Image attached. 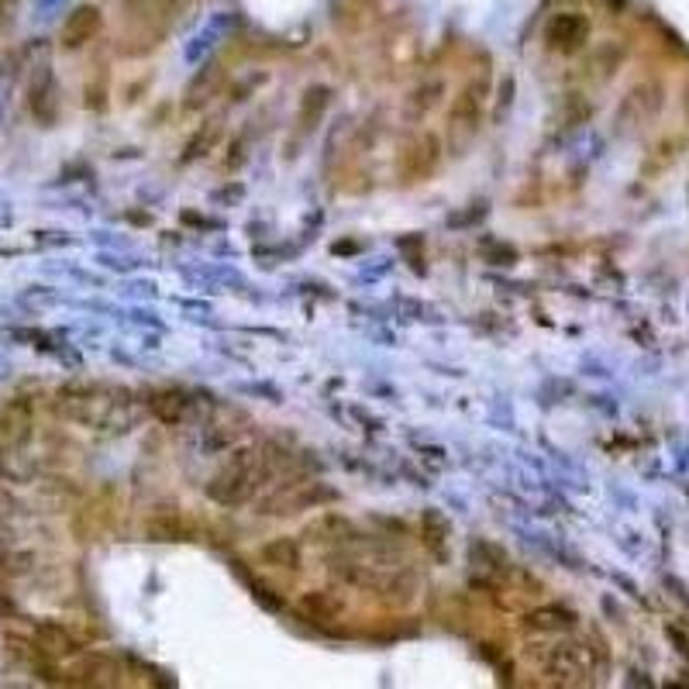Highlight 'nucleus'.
I'll return each mask as SVG.
<instances>
[{"instance_id":"nucleus-17","label":"nucleus","mask_w":689,"mask_h":689,"mask_svg":"<svg viewBox=\"0 0 689 689\" xmlns=\"http://www.w3.org/2000/svg\"><path fill=\"white\" fill-rule=\"evenodd\" d=\"M300 614L310 617L314 624H328V621H335L341 614V607H338V600L328 596V593H307L300 600Z\"/></svg>"},{"instance_id":"nucleus-13","label":"nucleus","mask_w":689,"mask_h":689,"mask_svg":"<svg viewBox=\"0 0 689 689\" xmlns=\"http://www.w3.org/2000/svg\"><path fill=\"white\" fill-rule=\"evenodd\" d=\"M221 80H224V73H221V66H208V70H200V76L190 83V91H187V100H183V110H200L204 104H211L214 100V94L221 91Z\"/></svg>"},{"instance_id":"nucleus-21","label":"nucleus","mask_w":689,"mask_h":689,"mask_svg":"<svg viewBox=\"0 0 689 689\" xmlns=\"http://www.w3.org/2000/svg\"><path fill=\"white\" fill-rule=\"evenodd\" d=\"M442 94H445V86H442L438 80H435V83H427V86H417V91L411 94V104H407L414 118H417V114L424 118V114H427L431 107H438Z\"/></svg>"},{"instance_id":"nucleus-16","label":"nucleus","mask_w":689,"mask_h":689,"mask_svg":"<svg viewBox=\"0 0 689 689\" xmlns=\"http://www.w3.org/2000/svg\"><path fill=\"white\" fill-rule=\"evenodd\" d=\"M349 531H352V524L344 521L341 513H321L318 521H310L304 528V538H310V541H338L341 534H349Z\"/></svg>"},{"instance_id":"nucleus-11","label":"nucleus","mask_w":689,"mask_h":689,"mask_svg":"<svg viewBox=\"0 0 689 689\" xmlns=\"http://www.w3.org/2000/svg\"><path fill=\"white\" fill-rule=\"evenodd\" d=\"M35 648L49 658H70V655L80 651L76 638L60 624H39L35 627Z\"/></svg>"},{"instance_id":"nucleus-19","label":"nucleus","mask_w":689,"mask_h":689,"mask_svg":"<svg viewBox=\"0 0 689 689\" xmlns=\"http://www.w3.org/2000/svg\"><path fill=\"white\" fill-rule=\"evenodd\" d=\"M221 138V125L218 121H208V125H200V131L187 141V149H183V162H193V159H204L211 149H214V141Z\"/></svg>"},{"instance_id":"nucleus-22","label":"nucleus","mask_w":689,"mask_h":689,"mask_svg":"<svg viewBox=\"0 0 689 689\" xmlns=\"http://www.w3.org/2000/svg\"><path fill=\"white\" fill-rule=\"evenodd\" d=\"M682 110H686V118H689V91H686V97H682Z\"/></svg>"},{"instance_id":"nucleus-20","label":"nucleus","mask_w":689,"mask_h":689,"mask_svg":"<svg viewBox=\"0 0 689 689\" xmlns=\"http://www.w3.org/2000/svg\"><path fill=\"white\" fill-rule=\"evenodd\" d=\"M331 104V91L328 86H314V91L304 94V107H300V125L304 128H318V118L325 114V107Z\"/></svg>"},{"instance_id":"nucleus-4","label":"nucleus","mask_w":689,"mask_h":689,"mask_svg":"<svg viewBox=\"0 0 689 689\" xmlns=\"http://www.w3.org/2000/svg\"><path fill=\"white\" fill-rule=\"evenodd\" d=\"M445 159V146H442V138L435 131H424L417 135L414 141H407L404 152H400V162H396V172H400V180L404 183H424L431 180L438 172Z\"/></svg>"},{"instance_id":"nucleus-14","label":"nucleus","mask_w":689,"mask_h":689,"mask_svg":"<svg viewBox=\"0 0 689 689\" xmlns=\"http://www.w3.org/2000/svg\"><path fill=\"white\" fill-rule=\"evenodd\" d=\"M28 97H32L28 104H32V114H35V118L49 125V121L55 118V83H52V76L42 73V76L32 83V91H28Z\"/></svg>"},{"instance_id":"nucleus-18","label":"nucleus","mask_w":689,"mask_h":689,"mask_svg":"<svg viewBox=\"0 0 689 689\" xmlns=\"http://www.w3.org/2000/svg\"><path fill=\"white\" fill-rule=\"evenodd\" d=\"M149 538H156V541H172V538H183V517H180V510L172 507V513H169V507H162L159 513H152V521H149Z\"/></svg>"},{"instance_id":"nucleus-8","label":"nucleus","mask_w":689,"mask_h":689,"mask_svg":"<svg viewBox=\"0 0 689 689\" xmlns=\"http://www.w3.org/2000/svg\"><path fill=\"white\" fill-rule=\"evenodd\" d=\"M100 28H104L100 8H94V4H80V8H73V11L66 14V21H63V28H60V45H63L66 52H76V49H83V45H91V42L100 35Z\"/></svg>"},{"instance_id":"nucleus-7","label":"nucleus","mask_w":689,"mask_h":689,"mask_svg":"<svg viewBox=\"0 0 689 689\" xmlns=\"http://www.w3.org/2000/svg\"><path fill=\"white\" fill-rule=\"evenodd\" d=\"M590 42V18L580 11H559L544 24V45L559 55H576Z\"/></svg>"},{"instance_id":"nucleus-1","label":"nucleus","mask_w":689,"mask_h":689,"mask_svg":"<svg viewBox=\"0 0 689 689\" xmlns=\"http://www.w3.org/2000/svg\"><path fill=\"white\" fill-rule=\"evenodd\" d=\"M276 448L266 445V448H255V445H242L227 455V463L208 479L204 494L218 504V507H242L245 500L255 497V490H263V486L276 476Z\"/></svg>"},{"instance_id":"nucleus-9","label":"nucleus","mask_w":689,"mask_h":689,"mask_svg":"<svg viewBox=\"0 0 689 689\" xmlns=\"http://www.w3.org/2000/svg\"><path fill=\"white\" fill-rule=\"evenodd\" d=\"M149 411L162 421V424H183L193 414V400L183 390H159L149 396Z\"/></svg>"},{"instance_id":"nucleus-6","label":"nucleus","mask_w":689,"mask_h":689,"mask_svg":"<svg viewBox=\"0 0 689 689\" xmlns=\"http://www.w3.org/2000/svg\"><path fill=\"white\" fill-rule=\"evenodd\" d=\"M328 497H331V494L325 490L321 483H310V479L283 483L279 490H273L263 504H258V513H266V517L297 513V510H307V507H318V504H325Z\"/></svg>"},{"instance_id":"nucleus-15","label":"nucleus","mask_w":689,"mask_h":689,"mask_svg":"<svg viewBox=\"0 0 689 689\" xmlns=\"http://www.w3.org/2000/svg\"><path fill=\"white\" fill-rule=\"evenodd\" d=\"M524 621L534 630H569V627H576V614L565 611V607H534Z\"/></svg>"},{"instance_id":"nucleus-5","label":"nucleus","mask_w":689,"mask_h":689,"mask_svg":"<svg viewBox=\"0 0 689 689\" xmlns=\"http://www.w3.org/2000/svg\"><path fill=\"white\" fill-rule=\"evenodd\" d=\"M483 110H486V83L483 80H473L452 100V110H448V138L458 141V146H466L469 138H476V131L483 125Z\"/></svg>"},{"instance_id":"nucleus-10","label":"nucleus","mask_w":689,"mask_h":689,"mask_svg":"<svg viewBox=\"0 0 689 689\" xmlns=\"http://www.w3.org/2000/svg\"><path fill=\"white\" fill-rule=\"evenodd\" d=\"M32 427V407L28 404H8L0 411V452H11L28 438Z\"/></svg>"},{"instance_id":"nucleus-3","label":"nucleus","mask_w":689,"mask_h":689,"mask_svg":"<svg viewBox=\"0 0 689 689\" xmlns=\"http://www.w3.org/2000/svg\"><path fill=\"white\" fill-rule=\"evenodd\" d=\"M528 658L544 672L552 676L562 686H576L586 679L590 672V651L576 642H544V645H531Z\"/></svg>"},{"instance_id":"nucleus-12","label":"nucleus","mask_w":689,"mask_h":689,"mask_svg":"<svg viewBox=\"0 0 689 689\" xmlns=\"http://www.w3.org/2000/svg\"><path fill=\"white\" fill-rule=\"evenodd\" d=\"M258 559H263V565H269V569L297 572L300 569V544H297V538H273L263 544Z\"/></svg>"},{"instance_id":"nucleus-2","label":"nucleus","mask_w":689,"mask_h":689,"mask_svg":"<svg viewBox=\"0 0 689 689\" xmlns=\"http://www.w3.org/2000/svg\"><path fill=\"white\" fill-rule=\"evenodd\" d=\"M55 411L66 421L94 427V431H128L135 424L138 404L128 390L114 386H73L55 400Z\"/></svg>"}]
</instances>
